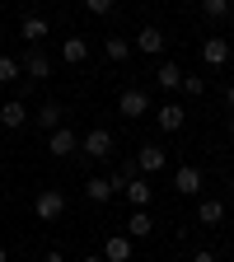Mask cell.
<instances>
[{
  "label": "cell",
  "instance_id": "cell-20",
  "mask_svg": "<svg viewBox=\"0 0 234 262\" xmlns=\"http://www.w3.org/2000/svg\"><path fill=\"white\" fill-rule=\"evenodd\" d=\"M24 38L28 42H42L47 38V19H24Z\"/></svg>",
  "mask_w": 234,
  "mask_h": 262
},
{
  "label": "cell",
  "instance_id": "cell-9",
  "mask_svg": "<svg viewBox=\"0 0 234 262\" xmlns=\"http://www.w3.org/2000/svg\"><path fill=\"white\" fill-rule=\"evenodd\" d=\"M174 187H178L183 196L202 192V169H192V164H183V169H178V178H174Z\"/></svg>",
  "mask_w": 234,
  "mask_h": 262
},
{
  "label": "cell",
  "instance_id": "cell-30",
  "mask_svg": "<svg viewBox=\"0 0 234 262\" xmlns=\"http://www.w3.org/2000/svg\"><path fill=\"white\" fill-rule=\"evenodd\" d=\"M84 262H103V257H84Z\"/></svg>",
  "mask_w": 234,
  "mask_h": 262
},
{
  "label": "cell",
  "instance_id": "cell-1",
  "mask_svg": "<svg viewBox=\"0 0 234 262\" xmlns=\"http://www.w3.org/2000/svg\"><path fill=\"white\" fill-rule=\"evenodd\" d=\"M117 113H122V117H141V113H150V94H145V89H122Z\"/></svg>",
  "mask_w": 234,
  "mask_h": 262
},
{
  "label": "cell",
  "instance_id": "cell-29",
  "mask_svg": "<svg viewBox=\"0 0 234 262\" xmlns=\"http://www.w3.org/2000/svg\"><path fill=\"white\" fill-rule=\"evenodd\" d=\"M0 262H10V253H5V248H0Z\"/></svg>",
  "mask_w": 234,
  "mask_h": 262
},
{
  "label": "cell",
  "instance_id": "cell-19",
  "mask_svg": "<svg viewBox=\"0 0 234 262\" xmlns=\"http://www.w3.org/2000/svg\"><path fill=\"white\" fill-rule=\"evenodd\" d=\"M197 220H202V225H220L225 220V206L220 202H202V206H197Z\"/></svg>",
  "mask_w": 234,
  "mask_h": 262
},
{
  "label": "cell",
  "instance_id": "cell-11",
  "mask_svg": "<svg viewBox=\"0 0 234 262\" xmlns=\"http://www.w3.org/2000/svg\"><path fill=\"white\" fill-rule=\"evenodd\" d=\"M183 75H187V71H178V61H164L159 71H155V84H159V89H178Z\"/></svg>",
  "mask_w": 234,
  "mask_h": 262
},
{
  "label": "cell",
  "instance_id": "cell-6",
  "mask_svg": "<svg viewBox=\"0 0 234 262\" xmlns=\"http://www.w3.org/2000/svg\"><path fill=\"white\" fill-rule=\"evenodd\" d=\"M150 234H155L150 211H131V220H126V239H150Z\"/></svg>",
  "mask_w": 234,
  "mask_h": 262
},
{
  "label": "cell",
  "instance_id": "cell-23",
  "mask_svg": "<svg viewBox=\"0 0 234 262\" xmlns=\"http://www.w3.org/2000/svg\"><path fill=\"white\" fill-rule=\"evenodd\" d=\"M202 10H206L211 19H225V14H229V0H202Z\"/></svg>",
  "mask_w": 234,
  "mask_h": 262
},
{
  "label": "cell",
  "instance_id": "cell-2",
  "mask_svg": "<svg viewBox=\"0 0 234 262\" xmlns=\"http://www.w3.org/2000/svg\"><path fill=\"white\" fill-rule=\"evenodd\" d=\"M47 150L66 159V155H75V150H80V136H75V131H71V126H56V131H52V136H47Z\"/></svg>",
  "mask_w": 234,
  "mask_h": 262
},
{
  "label": "cell",
  "instance_id": "cell-13",
  "mask_svg": "<svg viewBox=\"0 0 234 262\" xmlns=\"http://www.w3.org/2000/svg\"><path fill=\"white\" fill-rule=\"evenodd\" d=\"M19 71H24L28 80H47V56H42V52H28Z\"/></svg>",
  "mask_w": 234,
  "mask_h": 262
},
{
  "label": "cell",
  "instance_id": "cell-25",
  "mask_svg": "<svg viewBox=\"0 0 234 262\" xmlns=\"http://www.w3.org/2000/svg\"><path fill=\"white\" fill-rule=\"evenodd\" d=\"M84 10H89V14H108L113 0H84Z\"/></svg>",
  "mask_w": 234,
  "mask_h": 262
},
{
  "label": "cell",
  "instance_id": "cell-12",
  "mask_svg": "<svg viewBox=\"0 0 234 262\" xmlns=\"http://www.w3.org/2000/svg\"><path fill=\"white\" fill-rule=\"evenodd\" d=\"M103 257H108V262H126V257H131V239H126V234H113V239L103 244Z\"/></svg>",
  "mask_w": 234,
  "mask_h": 262
},
{
  "label": "cell",
  "instance_id": "cell-5",
  "mask_svg": "<svg viewBox=\"0 0 234 262\" xmlns=\"http://www.w3.org/2000/svg\"><path fill=\"white\" fill-rule=\"evenodd\" d=\"M136 164H141V173H159L164 164H169V155H164L159 145H141V155H136Z\"/></svg>",
  "mask_w": 234,
  "mask_h": 262
},
{
  "label": "cell",
  "instance_id": "cell-4",
  "mask_svg": "<svg viewBox=\"0 0 234 262\" xmlns=\"http://www.w3.org/2000/svg\"><path fill=\"white\" fill-rule=\"evenodd\" d=\"M122 192H126V202L136 206V211H145V206H150V196H155V187H150L145 178H131V183H126Z\"/></svg>",
  "mask_w": 234,
  "mask_h": 262
},
{
  "label": "cell",
  "instance_id": "cell-22",
  "mask_svg": "<svg viewBox=\"0 0 234 262\" xmlns=\"http://www.w3.org/2000/svg\"><path fill=\"white\" fill-rule=\"evenodd\" d=\"M108 56H113V61H126V56H131V42H122V38H108Z\"/></svg>",
  "mask_w": 234,
  "mask_h": 262
},
{
  "label": "cell",
  "instance_id": "cell-27",
  "mask_svg": "<svg viewBox=\"0 0 234 262\" xmlns=\"http://www.w3.org/2000/svg\"><path fill=\"white\" fill-rule=\"evenodd\" d=\"M225 103H229V108H234V84H229V89H225Z\"/></svg>",
  "mask_w": 234,
  "mask_h": 262
},
{
  "label": "cell",
  "instance_id": "cell-3",
  "mask_svg": "<svg viewBox=\"0 0 234 262\" xmlns=\"http://www.w3.org/2000/svg\"><path fill=\"white\" fill-rule=\"evenodd\" d=\"M61 215H66V192H42V196H38V220L52 225V220H61Z\"/></svg>",
  "mask_w": 234,
  "mask_h": 262
},
{
  "label": "cell",
  "instance_id": "cell-16",
  "mask_svg": "<svg viewBox=\"0 0 234 262\" xmlns=\"http://www.w3.org/2000/svg\"><path fill=\"white\" fill-rule=\"evenodd\" d=\"M0 122H5V126H24V122H28V108L19 103V98H10V103L0 108Z\"/></svg>",
  "mask_w": 234,
  "mask_h": 262
},
{
  "label": "cell",
  "instance_id": "cell-14",
  "mask_svg": "<svg viewBox=\"0 0 234 262\" xmlns=\"http://www.w3.org/2000/svg\"><path fill=\"white\" fill-rule=\"evenodd\" d=\"M113 192H117L113 178H89V183H84V196H89V202H108Z\"/></svg>",
  "mask_w": 234,
  "mask_h": 262
},
{
  "label": "cell",
  "instance_id": "cell-31",
  "mask_svg": "<svg viewBox=\"0 0 234 262\" xmlns=\"http://www.w3.org/2000/svg\"><path fill=\"white\" fill-rule=\"evenodd\" d=\"M229 136H234V117H229Z\"/></svg>",
  "mask_w": 234,
  "mask_h": 262
},
{
  "label": "cell",
  "instance_id": "cell-26",
  "mask_svg": "<svg viewBox=\"0 0 234 262\" xmlns=\"http://www.w3.org/2000/svg\"><path fill=\"white\" fill-rule=\"evenodd\" d=\"M192 262H216V257H211V253H197V257H192Z\"/></svg>",
  "mask_w": 234,
  "mask_h": 262
},
{
  "label": "cell",
  "instance_id": "cell-18",
  "mask_svg": "<svg viewBox=\"0 0 234 262\" xmlns=\"http://www.w3.org/2000/svg\"><path fill=\"white\" fill-rule=\"evenodd\" d=\"M136 47H141V52H164V33H159V28H141Z\"/></svg>",
  "mask_w": 234,
  "mask_h": 262
},
{
  "label": "cell",
  "instance_id": "cell-24",
  "mask_svg": "<svg viewBox=\"0 0 234 262\" xmlns=\"http://www.w3.org/2000/svg\"><path fill=\"white\" fill-rule=\"evenodd\" d=\"M183 89L197 98V94H206V84H202V75H183Z\"/></svg>",
  "mask_w": 234,
  "mask_h": 262
},
{
  "label": "cell",
  "instance_id": "cell-28",
  "mask_svg": "<svg viewBox=\"0 0 234 262\" xmlns=\"http://www.w3.org/2000/svg\"><path fill=\"white\" fill-rule=\"evenodd\" d=\"M42 262H61V253H47V257H42Z\"/></svg>",
  "mask_w": 234,
  "mask_h": 262
},
{
  "label": "cell",
  "instance_id": "cell-17",
  "mask_svg": "<svg viewBox=\"0 0 234 262\" xmlns=\"http://www.w3.org/2000/svg\"><path fill=\"white\" fill-rule=\"evenodd\" d=\"M61 117H66V108H61V103H42V108H38V122H42L47 131H56V126H61Z\"/></svg>",
  "mask_w": 234,
  "mask_h": 262
},
{
  "label": "cell",
  "instance_id": "cell-15",
  "mask_svg": "<svg viewBox=\"0 0 234 262\" xmlns=\"http://www.w3.org/2000/svg\"><path fill=\"white\" fill-rule=\"evenodd\" d=\"M61 56L71 61V66H80V61L89 56V42H84V38H66V42H61Z\"/></svg>",
  "mask_w": 234,
  "mask_h": 262
},
{
  "label": "cell",
  "instance_id": "cell-8",
  "mask_svg": "<svg viewBox=\"0 0 234 262\" xmlns=\"http://www.w3.org/2000/svg\"><path fill=\"white\" fill-rule=\"evenodd\" d=\"M202 61H206V66H225V61H229V42H225V38H206V42H202Z\"/></svg>",
  "mask_w": 234,
  "mask_h": 262
},
{
  "label": "cell",
  "instance_id": "cell-10",
  "mask_svg": "<svg viewBox=\"0 0 234 262\" xmlns=\"http://www.w3.org/2000/svg\"><path fill=\"white\" fill-rule=\"evenodd\" d=\"M155 122H159L164 131H178V126L187 122V113H183L178 103H164V108H155Z\"/></svg>",
  "mask_w": 234,
  "mask_h": 262
},
{
  "label": "cell",
  "instance_id": "cell-21",
  "mask_svg": "<svg viewBox=\"0 0 234 262\" xmlns=\"http://www.w3.org/2000/svg\"><path fill=\"white\" fill-rule=\"evenodd\" d=\"M10 80H19V61L14 56H0V84H10Z\"/></svg>",
  "mask_w": 234,
  "mask_h": 262
},
{
  "label": "cell",
  "instance_id": "cell-7",
  "mask_svg": "<svg viewBox=\"0 0 234 262\" xmlns=\"http://www.w3.org/2000/svg\"><path fill=\"white\" fill-rule=\"evenodd\" d=\"M80 145H84V155H94V159L113 155V136H108V131H89V136H84Z\"/></svg>",
  "mask_w": 234,
  "mask_h": 262
}]
</instances>
